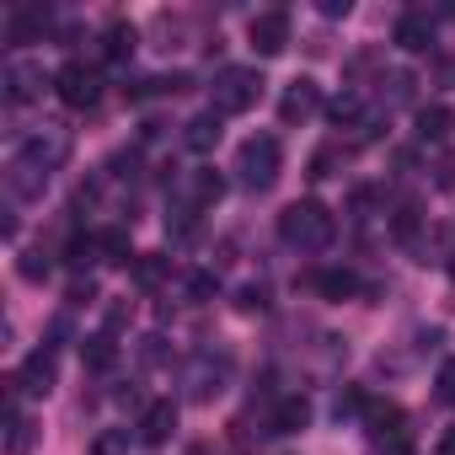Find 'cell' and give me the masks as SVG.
I'll return each mask as SVG.
<instances>
[{
    "mask_svg": "<svg viewBox=\"0 0 455 455\" xmlns=\"http://www.w3.org/2000/svg\"><path fill=\"white\" fill-rule=\"evenodd\" d=\"M129 279H134V290H161V284L172 279V258H161V252H140L134 268H129Z\"/></svg>",
    "mask_w": 455,
    "mask_h": 455,
    "instance_id": "8fae6325",
    "label": "cell"
},
{
    "mask_svg": "<svg viewBox=\"0 0 455 455\" xmlns=\"http://www.w3.org/2000/svg\"><path fill=\"white\" fill-rule=\"evenodd\" d=\"M316 108H322V92H316V81H306V76L290 81L284 97H279V118H284V124H306Z\"/></svg>",
    "mask_w": 455,
    "mask_h": 455,
    "instance_id": "9c48e42d",
    "label": "cell"
},
{
    "mask_svg": "<svg viewBox=\"0 0 455 455\" xmlns=\"http://www.w3.org/2000/svg\"><path fill=\"white\" fill-rule=\"evenodd\" d=\"M140 354H145V364H161V359H166V348H161V338H145V348H140Z\"/></svg>",
    "mask_w": 455,
    "mask_h": 455,
    "instance_id": "f35d334b",
    "label": "cell"
},
{
    "mask_svg": "<svg viewBox=\"0 0 455 455\" xmlns=\"http://www.w3.org/2000/svg\"><path fill=\"white\" fill-rule=\"evenodd\" d=\"M81 359H86V370H113L118 343H113L108 332H97V338H86V343H81Z\"/></svg>",
    "mask_w": 455,
    "mask_h": 455,
    "instance_id": "d6986e66",
    "label": "cell"
},
{
    "mask_svg": "<svg viewBox=\"0 0 455 455\" xmlns=\"http://www.w3.org/2000/svg\"><path fill=\"white\" fill-rule=\"evenodd\" d=\"M407 97H412V76L396 70V76H391V102H407Z\"/></svg>",
    "mask_w": 455,
    "mask_h": 455,
    "instance_id": "836d02e7",
    "label": "cell"
},
{
    "mask_svg": "<svg viewBox=\"0 0 455 455\" xmlns=\"http://www.w3.org/2000/svg\"><path fill=\"white\" fill-rule=\"evenodd\" d=\"M44 86H49L44 65H33V60H12V65H6V102H12V108L33 102V97H38Z\"/></svg>",
    "mask_w": 455,
    "mask_h": 455,
    "instance_id": "8992f818",
    "label": "cell"
},
{
    "mask_svg": "<svg viewBox=\"0 0 455 455\" xmlns=\"http://www.w3.org/2000/svg\"><path fill=\"white\" fill-rule=\"evenodd\" d=\"M439 450H444V455H455V428L444 434V444H439Z\"/></svg>",
    "mask_w": 455,
    "mask_h": 455,
    "instance_id": "ab89813d",
    "label": "cell"
},
{
    "mask_svg": "<svg viewBox=\"0 0 455 455\" xmlns=\"http://www.w3.org/2000/svg\"><path fill=\"white\" fill-rule=\"evenodd\" d=\"M225 198V177L220 172H188V204L193 209H214Z\"/></svg>",
    "mask_w": 455,
    "mask_h": 455,
    "instance_id": "4fadbf2b",
    "label": "cell"
},
{
    "mask_svg": "<svg viewBox=\"0 0 455 455\" xmlns=\"http://www.w3.org/2000/svg\"><path fill=\"white\" fill-rule=\"evenodd\" d=\"M327 118H332L338 129H343V124H359V118H364V102H359L354 92H343V97H332V102H327Z\"/></svg>",
    "mask_w": 455,
    "mask_h": 455,
    "instance_id": "d4e9b609",
    "label": "cell"
},
{
    "mask_svg": "<svg viewBox=\"0 0 455 455\" xmlns=\"http://www.w3.org/2000/svg\"><path fill=\"white\" fill-rule=\"evenodd\" d=\"M129 231L124 225H113V231H102V263H129Z\"/></svg>",
    "mask_w": 455,
    "mask_h": 455,
    "instance_id": "484cf974",
    "label": "cell"
},
{
    "mask_svg": "<svg viewBox=\"0 0 455 455\" xmlns=\"http://www.w3.org/2000/svg\"><path fill=\"white\" fill-rule=\"evenodd\" d=\"M86 300H97V284L92 279H76L70 284V306H86Z\"/></svg>",
    "mask_w": 455,
    "mask_h": 455,
    "instance_id": "e575fe53",
    "label": "cell"
},
{
    "mask_svg": "<svg viewBox=\"0 0 455 455\" xmlns=\"http://www.w3.org/2000/svg\"><path fill=\"white\" fill-rule=\"evenodd\" d=\"M332 166H338V145H322V150L311 156V177L322 182V177H332Z\"/></svg>",
    "mask_w": 455,
    "mask_h": 455,
    "instance_id": "f546056e",
    "label": "cell"
},
{
    "mask_svg": "<svg viewBox=\"0 0 455 455\" xmlns=\"http://www.w3.org/2000/svg\"><path fill=\"white\" fill-rule=\"evenodd\" d=\"M188 455H209V444H188Z\"/></svg>",
    "mask_w": 455,
    "mask_h": 455,
    "instance_id": "60d3db41",
    "label": "cell"
},
{
    "mask_svg": "<svg viewBox=\"0 0 455 455\" xmlns=\"http://www.w3.org/2000/svg\"><path fill=\"white\" fill-rule=\"evenodd\" d=\"M391 231H396V242H412V236H418V204H402V209L391 214Z\"/></svg>",
    "mask_w": 455,
    "mask_h": 455,
    "instance_id": "83f0119b",
    "label": "cell"
},
{
    "mask_svg": "<svg viewBox=\"0 0 455 455\" xmlns=\"http://www.w3.org/2000/svg\"><path fill=\"white\" fill-rule=\"evenodd\" d=\"M247 38H252L258 54H284V44H290V17H284V12H258L252 28H247Z\"/></svg>",
    "mask_w": 455,
    "mask_h": 455,
    "instance_id": "52a82bcc",
    "label": "cell"
},
{
    "mask_svg": "<svg viewBox=\"0 0 455 455\" xmlns=\"http://www.w3.org/2000/svg\"><path fill=\"white\" fill-rule=\"evenodd\" d=\"M439 396H444V402H455V359L439 370Z\"/></svg>",
    "mask_w": 455,
    "mask_h": 455,
    "instance_id": "8d00e7d4",
    "label": "cell"
},
{
    "mask_svg": "<svg viewBox=\"0 0 455 455\" xmlns=\"http://www.w3.org/2000/svg\"><path fill=\"white\" fill-rule=\"evenodd\" d=\"M279 166H284V150H279L274 134H252V140L236 150V172H242V182H247L252 193L274 188V182H279Z\"/></svg>",
    "mask_w": 455,
    "mask_h": 455,
    "instance_id": "7a4b0ae2",
    "label": "cell"
},
{
    "mask_svg": "<svg viewBox=\"0 0 455 455\" xmlns=\"http://www.w3.org/2000/svg\"><path fill=\"white\" fill-rule=\"evenodd\" d=\"M236 306H242V311H247V316H252V311H268V290H263V284H247V290H242V300H236Z\"/></svg>",
    "mask_w": 455,
    "mask_h": 455,
    "instance_id": "1f68e13d",
    "label": "cell"
},
{
    "mask_svg": "<svg viewBox=\"0 0 455 455\" xmlns=\"http://www.w3.org/2000/svg\"><path fill=\"white\" fill-rule=\"evenodd\" d=\"M182 140H188V150H214L220 145V113L209 108V113H198V118H188V129H182Z\"/></svg>",
    "mask_w": 455,
    "mask_h": 455,
    "instance_id": "9a60e30c",
    "label": "cell"
},
{
    "mask_svg": "<svg viewBox=\"0 0 455 455\" xmlns=\"http://www.w3.org/2000/svg\"><path fill=\"white\" fill-rule=\"evenodd\" d=\"M434 182H439V188H455V156H444V161L434 166Z\"/></svg>",
    "mask_w": 455,
    "mask_h": 455,
    "instance_id": "d590c367",
    "label": "cell"
},
{
    "mask_svg": "<svg viewBox=\"0 0 455 455\" xmlns=\"http://www.w3.org/2000/svg\"><path fill=\"white\" fill-rule=\"evenodd\" d=\"M258 97H263V76H258V70H236V65H231V70L214 76V113H220V118L258 108Z\"/></svg>",
    "mask_w": 455,
    "mask_h": 455,
    "instance_id": "3957f363",
    "label": "cell"
},
{
    "mask_svg": "<svg viewBox=\"0 0 455 455\" xmlns=\"http://www.w3.org/2000/svg\"><path fill=\"white\" fill-rule=\"evenodd\" d=\"M396 44H402L407 54H423V49L434 44V22H428L423 12H407V17L396 22Z\"/></svg>",
    "mask_w": 455,
    "mask_h": 455,
    "instance_id": "7c38bea8",
    "label": "cell"
},
{
    "mask_svg": "<svg viewBox=\"0 0 455 455\" xmlns=\"http://www.w3.org/2000/svg\"><path fill=\"white\" fill-rule=\"evenodd\" d=\"M306 418H311V407H306L300 396H290V402H279V412H274V434H300Z\"/></svg>",
    "mask_w": 455,
    "mask_h": 455,
    "instance_id": "44dd1931",
    "label": "cell"
},
{
    "mask_svg": "<svg viewBox=\"0 0 455 455\" xmlns=\"http://www.w3.org/2000/svg\"><path fill=\"white\" fill-rule=\"evenodd\" d=\"M92 455H129V434H124V428L97 434V439H92Z\"/></svg>",
    "mask_w": 455,
    "mask_h": 455,
    "instance_id": "f1b7e54d",
    "label": "cell"
},
{
    "mask_svg": "<svg viewBox=\"0 0 455 455\" xmlns=\"http://www.w3.org/2000/svg\"><path fill=\"white\" fill-rule=\"evenodd\" d=\"M316 290H322V295H327V300H348V295H354V290H359V279H354V274H348V268H327V274H322V279H316Z\"/></svg>",
    "mask_w": 455,
    "mask_h": 455,
    "instance_id": "603a6c76",
    "label": "cell"
},
{
    "mask_svg": "<svg viewBox=\"0 0 455 455\" xmlns=\"http://www.w3.org/2000/svg\"><path fill=\"white\" fill-rule=\"evenodd\" d=\"M54 380H60L54 348H38V354H28V364L17 370V386H22L28 396H49V391H54Z\"/></svg>",
    "mask_w": 455,
    "mask_h": 455,
    "instance_id": "ba28073f",
    "label": "cell"
},
{
    "mask_svg": "<svg viewBox=\"0 0 455 455\" xmlns=\"http://www.w3.org/2000/svg\"><path fill=\"white\" fill-rule=\"evenodd\" d=\"M65 263H70V268H92V263H102V236H76V242L65 247Z\"/></svg>",
    "mask_w": 455,
    "mask_h": 455,
    "instance_id": "7402d4cb",
    "label": "cell"
},
{
    "mask_svg": "<svg viewBox=\"0 0 455 455\" xmlns=\"http://www.w3.org/2000/svg\"><path fill=\"white\" fill-rule=\"evenodd\" d=\"M172 428H177V402H150V407L140 412V439H145V444H166Z\"/></svg>",
    "mask_w": 455,
    "mask_h": 455,
    "instance_id": "30bf717a",
    "label": "cell"
},
{
    "mask_svg": "<svg viewBox=\"0 0 455 455\" xmlns=\"http://www.w3.org/2000/svg\"><path fill=\"white\" fill-rule=\"evenodd\" d=\"M54 92H60V102H65V108H76V113H81V108H92V102H97V92H102V86H97V70H86L81 60H70V65L54 76Z\"/></svg>",
    "mask_w": 455,
    "mask_h": 455,
    "instance_id": "277c9868",
    "label": "cell"
},
{
    "mask_svg": "<svg viewBox=\"0 0 455 455\" xmlns=\"http://www.w3.org/2000/svg\"><path fill=\"white\" fill-rule=\"evenodd\" d=\"M97 193H102V182H97V177H86V182L76 188V204H97Z\"/></svg>",
    "mask_w": 455,
    "mask_h": 455,
    "instance_id": "74e56055",
    "label": "cell"
},
{
    "mask_svg": "<svg viewBox=\"0 0 455 455\" xmlns=\"http://www.w3.org/2000/svg\"><path fill=\"white\" fill-rule=\"evenodd\" d=\"M44 182H49V172H38V166H28V161L12 166V193H17V198H38Z\"/></svg>",
    "mask_w": 455,
    "mask_h": 455,
    "instance_id": "ffe728a7",
    "label": "cell"
},
{
    "mask_svg": "<svg viewBox=\"0 0 455 455\" xmlns=\"http://www.w3.org/2000/svg\"><path fill=\"white\" fill-rule=\"evenodd\" d=\"M412 134H418L423 145H428V140H444V134H450V108H418Z\"/></svg>",
    "mask_w": 455,
    "mask_h": 455,
    "instance_id": "ac0fdd59",
    "label": "cell"
},
{
    "mask_svg": "<svg viewBox=\"0 0 455 455\" xmlns=\"http://www.w3.org/2000/svg\"><path fill=\"white\" fill-rule=\"evenodd\" d=\"M370 455H412V444H407V434H386L370 444Z\"/></svg>",
    "mask_w": 455,
    "mask_h": 455,
    "instance_id": "4dcf8cb0",
    "label": "cell"
},
{
    "mask_svg": "<svg viewBox=\"0 0 455 455\" xmlns=\"http://www.w3.org/2000/svg\"><path fill=\"white\" fill-rule=\"evenodd\" d=\"M220 386H225V359H204V364L193 370V402L220 396Z\"/></svg>",
    "mask_w": 455,
    "mask_h": 455,
    "instance_id": "e0dca14e",
    "label": "cell"
},
{
    "mask_svg": "<svg viewBox=\"0 0 455 455\" xmlns=\"http://www.w3.org/2000/svg\"><path fill=\"white\" fill-rule=\"evenodd\" d=\"M134 44H140V33H134L129 22H113V28L102 33V49H97V54H102L108 65H118V60H129V54H134Z\"/></svg>",
    "mask_w": 455,
    "mask_h": 455,
    "instance_id": "2e32d148",
    "label": "cell"
},
{
    "mask_svg": "<svg viewBox=\"0 0 455 455\" xmlns=\"http://www.w3.org/2000/svg\"><path fill=\"white\" fill-rule=\"evenodd\" d=\"M49 268H54V263H49L44 252H22V263H17V274H22L28 284H44V279H49Z\"/></svg>",
    "mask_w": 455,
    "mask_h": 455,
    "instance_id": "4316f807",
    "label": "cell"
},
{
    "mask_svg": "<svg viewBox=\"0 0 455 455\" xmlns=\"http://www.w3.org/2000/svg\"><path fill=\"white\" fill-rule=\"evenodd\" d=\"M44 28H49V12H44V6H22V12H12L6 38H12V44H33Z\"/></svg>",
    "mask_w": 455,
    "mask_h": 455,
    "instance_id": "5bb4252c",
    "label": "cell"
},
{
    "mask_svg": "<svg viewBox=\"0 0 455 455\" xmlns=\"http://www.w3.org/2000/svg\"><path fill=\"white\" fill-rule=\"evenodd\" d=\"M214 290H220L214 274H193V279H188V295H193V300H214Z\"/></svg>",
    "mask_w": 455,
    "mask_h": 455,
    "instance_id": "d6a6232c",
    "label": "cell"
},
{
    "mask_svg": "<svg viewBox=\"0 0 455 455\" xmlns=\"http://www.w3.org/2000/svg\"><path fill=\"white\" fill-rule=\"evenodd\" d=\"M65 156H70V134H65V129H44V134H33V140L22 145L17 161H28V166H38V172H54V166H65Z\"/></svg>",
    "mask_w": 455,
    "mask_h": 455,
    "instance_id": "5b68a950",
    "label": "cell"
},
{
    "mask_svg": "<svg viewBox=\"0 0 455 455\" xmlns=\"http://www.w3.org/2000/svg\"><path fill=\"white\" fill-rule=\"evenodd\" d=\"M279 236H284L290 247H300V252L327 247V242H332V209H327V204H316V198L290 204V209L279 214Z\"/></svg>",
    "mask_w": 455,
    "mask_h": 455,
    "instance_id": "6da1fadb",
    "label": "cell"
},
{
    "mask_svg": "<svg viewBox=\"0 0 455 455\" xmlns=\"http://www.w3.org/2000/svg\"><path fill=\"white\" fill-rule=\"evenodd\" d=\"M28 450H33V418L12 412L6 418V455H28Z\"/></svg>",
    "mask_w": 455,
    "mask_h": 455,
    "instance_id": "cb8c5ba5",
    "label": "cell"
},
{
    "mask_svg": "<svg viewBox=\"0 0 455 455\" xmlns=\"http://www.w3.org/2000/svg\"><path fill=\"white\" fill-rule=\"evenodd\" d=\"M450 279H455V263H450Z\"/></svg>",
    "mask_w": 455,
    "mask_h": 455,
    "instance_id": "b9f144b4",
    "label": "cell"
}]
</instances>
